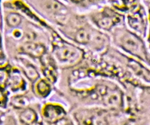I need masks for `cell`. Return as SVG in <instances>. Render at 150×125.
<instances>
[{"instance_id": "ba28073f", "label": "cell", "mask_w": 150, "mask_h": 125, "mask_svg": "<svg viewBox=\"0 0 150 125\" xmlns=\"http://www.w3.org/2000/svg\"><path fill=\"white\" fill-rule=\"evenodd\" d=\"M20 63H21L23 70H24V74L30 80L33 81V80H35L38 77V73L37 70L29 62L25 61L24 60H21Z\"/></svg>"}, {"instance_id": "8fae6325", "label": "cell", "mask_w": 150, "mask_h": 125, "mask_svg": "<svg viewBox=\"0 0 150 125\" xmlns=\"http://www.w3.org/2000/svg\"><path fill=\"white\" fill-rule=\"evenodd\" d=\"M5 88L1 87L0 86V107H5L8 101L7 98L6 91L5 90Z\"/></svg>"}, {"instance_id": "6da1fadb", "label": "cell", "mask_w": 150, "mask_h": 125, "mask_svg": "<svg viewBox=\"0 0 150 125\" xmlns=\"http://www.w3.org/2000/svg\"><path fill=\"white\" fill-rule=\"evenodd\" d=\"M112 33L114 42L121 48L138 57L144 56L142 43L135 34L125 27H116Z\"/></svg>"}, {"instance_id": "5bb4252c", "label": "cell", "mask_w": 150, "mask_h": 125, "mask_svg": "<svg viewBox=\"0 0 150 125\" xmlns=\"http://www.w3.org/2000/svg\"><path fill=\"white\" fill-rule=\"evenodd\" d=\"M74 2H80L81 0H73Z\"/></svg>"}, {"instance_id": "30bf717a", "label": "cell", "mask_w": 150, "mask_h": 125, "mask_svg": "<svg viewBox=\"0 0 150 125\" xmlns=\"http://www.w3.org/2000/svg\"><path fill=\"white\" fill-rule=\"evenodd\" d=\"M38 91L42 96H47L50 93V88L48 83L44 80H41L39 83H38L37 85Z\"/></svg>"}, {"instance_id": "52a82bcc", "label": "cell", "mask_w": 150, "mask_h": 125, "mask_svg": "<svg viewBox=\"0 0 150 125\" xmlns=\"http://www.w3.org/2000/svg\"><path fill=\"white\" fill-rule=\"evenodd\" d=\"M5 24L10 28H17L19 27L22 21V18L16 12H9L5 16Z\"/></svg>"}, {"instance_id": "7a4b0ae2", "label": "cell", "mask_w": 150, "mask_h": 125, "mask_svg": "<svg viewBox=\"0 0 150 125\" xmlns=\"http://www.w3.org/2000/svg\"><path fill=\"white\" fill-rule=\"evenodd\" d=\"M52 55L58 65L69 67L78 64L83 54L82 50L76 46L68 43H58L53 47Z\"/></svg>"}, {"instance_id": "4fadbf2b", "label": "cell", "mask_w": 150, "mask_h": 125, "mask_svg": "<svg viewBox=\"0 0 150 125\" xmlns=\"http://www.w3.org/2000/svg\"><path fill=\"white\" fill-rule=\"evenodd\" d=\"M56 125H73L71 122L66 119H61L56 122Z\"/></svg>"}, {"instance_id": "7c38bea8", "label": "cell", "mask_w": 150, "mask_h": 125, "mask_svg": "<svg viewBox=\"0 0 150 125\" xmlns=\"http://www.w3.org/2000/svg\"><path fill=\"white\" fill-rule=\"evenodd\" d=\"M23 97H15L12 100V104L18 107H22L25 106V100Z\"/></svg>"}, {"instance_id": "277c9868", "label": "cell", "mask_w": 150, "mask_h": 125, "mask_svg": "<svg viewBox=\"0 0 150 125\" xmlns=\"http://www.w3.org/2000/svg\"><path fill=\"white\" fill-rule=\"evenodd\" d=\"M104 102L112 107H120L122 103V94L117 89L105 87L102 92Z\"/></svg>"}, {"instance_id": "3957f363", "label": "cell", "mask_w": 150, "mask_h": 125, "mask_svg": "<svg viewBox=\"0 0 150 125\" xmlns=\"http://www.w3.org/2000/svg\"><path fill=\"white\" fill-rule=\"evenodd\" d=\"M93 23L99 28L110 30L121 22V17L110 10H105L92 16Z\"/></svg>"}, {"instance_id": "9c48e42d", "label": "cell", "mask_w": 150, "mask_h": 125, "mask_svg": "<svg viewBox=\"0 0 150 125\" xmlns=\"http://www.w3.org/2000/svg\"><path fill=\"white\" fill-rule=\"evenodd\" d=\"M20 118H21V120L22 121L23 123L27 125H30L35 121L36 114L31 109H27V110H24V111H22Z\"/></svg>"}, {"instance_id": "5b68a950", "label": "cell", "mask_w": 150, "mask_h": 125, "mask_svg": "<svg viewBox=\"0 0 150 125\" xmlns=\"http://www.w3.org/2000/svg\"><path fill=\"white\" fill-rule=\"evenodd\" d=\"M64 111L60 107L56 105L46 106L44 110V116L46 120L49 122H57L60 119H63Z\"/></svg>"}, {"instance_id": "8992f818", "label": "cell", "mask_w": 150, "mask_h": 125, "mask_svg": "<svg viewBox=\"0 0 150 125\" xmlns=\"http://www.w3.org/2000/svg\"><path fill=\"white\" fill-rule=\"evenodd\" d=\"M22 51L27 54L33 57H40L44 55L45 47L41 44L37 43H27L22 47Z\"/></svg>"}]
</instances>
